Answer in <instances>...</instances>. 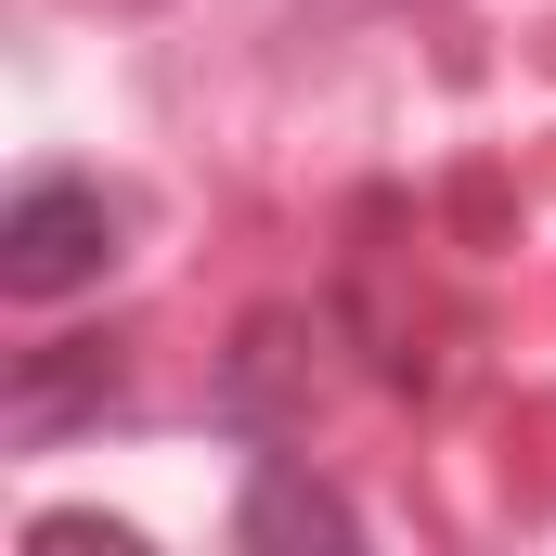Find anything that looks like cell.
<instances>
[{"label":"cell","instance_id":"7a4b0ae2","mask_svg":"<svg viewBox=\"0 0 556 556\" xmlns=\"http://www.w3.org/2000/svg\"><path fill=\"white\" fill-rule=\"evenodd\" d=\"M233 531H247V544H350L363 518H350L298 453H260V479H247V518H233Z\"/></svg>","mask_w":556,"mask_h":556},{"label":"cell","instance_id":"3957f363","mask_svg":"<svg viewBox=\"0 0 556 556\" xmlns=\"http://www.w3.org/2000/svg\"><path fill=\"white\" fill-rule=\"evenodd\" d=\"M91 402H117V363H104V337H65V350H39L13 376V440H52L65 415H91Z\"/></svg>","mask_w":556,"mask_h":556},{"label":"cell","instance_id":"277c9868","mask_svg":"<svg viewBox=\"0 0 556 556\" xmlns=\"http://www.w3.org/2000/svg\"><path fill=\"white\" fill-rule=\"evenodd\" d=\"M26 556H142V544L117 531V518H39V531H26Z\"/></svg>","mask_w":556,"mask_h":556},{"label":"cell","instance_id":"6da1fadb","mask_svg":"<svg viewBox=\"0 0 556 556\" xmlns=\"http://www.w3.org/2000/svg\"><path fill=\"white\" fill-rule=\"evenodd\" d=\"M117 273V194H91V181H26L13 207H0V298H78V285Z\"/></svg>","mask_w":556,"mask_h":556}]
</instances>
